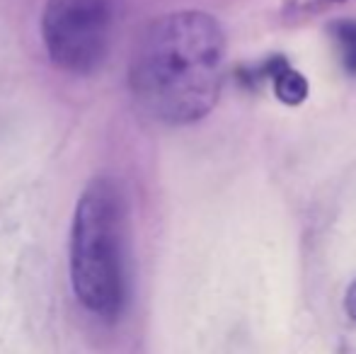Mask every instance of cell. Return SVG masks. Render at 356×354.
Segmentation results:
<instances>
[{"mask_svg":"<svg viewBox=\"0 0 356 354\" xmlns=\"http://www.w3.org/2000/svg\"><path fill=\"white\" fill-rule=\"evenodd\" d=\"M71 284L78 303L99 321H117L129 291L127 204L112 177H95L75 204Z\"/></svg>","mask_w":356,"mask_h":354,"instance_id":"7a4b0ae2","label":"cell"},{"mask_svg":"<svg viewBox=\"0 0 356 354\" xmlns=\"http://www.w3.org/2000/svg\"><path fill=\"white\" fill-rule=\"evenodd\" d=\"M344 306H347V313L356 321V282L349 287V291H347V298H344Z\"/></svg>","mask_w":356,"mask_h":354,"instance_id":"52a82bcc","label":"cell"},{"mask_svg":"<svg viewBox=\"0 0 356 354\" xmlns=\"http://www.w3.org/2000/svg\"><path fill=\"white\" fill-rule=\"evenodd\" d=\"M225 78V37L202 10L158 17L143 32L129 68V86L145 117L170 127L204 119Z\"/></svg>","mask_w":356,"mask_h":354,"instance_id":"6da1fadb","label":"cell"},{"mask_svg":"<svg viewBox=\"0 0 356 354\" xmlns=\"http://www.w3.org/2000/svg\"><path fill=\"white\" fill-rule=\"evenodd\" d=\"M332 39L337 44L339 58L349 73H356V19H342L332 24Z\"/></svg>","mask_w":356,"mask_h":354,"instance_id":"5b68a950","label":"cell"},{"mask_svg":"<svg viewBox=\"0 0 356 354\" xmlns=\"http://www.w3.org/2000/svg\"><path fill=\"white\" fill-rule=\"evenodd\" d=\"M114 32L112 0H47L42 39L51 63L73 76L97 71Z\"/></svg>","mask_w":356,"mask_h":354,"instance_id":"3957f363","label":"cell"},{"mask_svg":"<svg viewBox=\"0 0 356 354\" xmlns=\"http://www.w3.org/2000/svg\"><path fill=\"white\" fill-rule=\"evenodd\" d=\"M332 3H339V0H286V13L291 15H310L318 13V10L327 8Z\"/></svg>","mask_w":356,"mask_h":354,"instance_id":"8992f818","label":"cell"},{"mask_svg":"<svg viewBox=\"0 0 356 354\" xmlns=\"http://www.w3.org/2000/svg\"><path fill=\"white\" fill-rule=\"evenodd\" d=\"M267 73L272 76L274 90H277L282 102L298 104L305 99V95H308V83H305V78L300 76L298 71H293L284 58H274L267 66Z\"/></svg>","mask_w":356,"mask_h":354,"instance_id":"277c9868","label":"cell"}]
</instances>
